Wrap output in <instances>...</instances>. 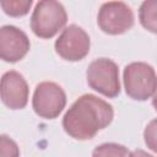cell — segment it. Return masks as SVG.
I'll return each instance as SVG.
<instances>
[{"mask_svg": "<svg viewBox=\"0 0 157 157\" xmlns=\"http://www.w3.org/2000/svg\"><path fill=\"white\" fill-rule=\"evenodd\" d=\"M113 118L114 109L108 102L86 93L78 97L66 110L63 128L75 140H91L99 130L105 129Z\"/></svg>", "mask_w": 157, "mask_h": 157, "instance_id": "obj_1", "label": "cell"}, {"mask_svg": "<svg viewBox=\"0 0 157 157\" xmlns=\"http://www.w3.org/2000/svg\"><path fill=\"white\" fill-rule=\"evenodd\" d=\"M67 22V13L61 2L55 0H42L36 4L31 16L32 32L42 38H53Z\"/></svg>", "mask_w": 157, "mask_h": 157, "instance_id": "obj_2", "label": "cell"}, {"mask_svg": "<svg viewBox=\"0 0 157 157\" xmlns=\"http://www.w3.org/2000/svg\"><path fill=\"white\" fill-rule=\"evenodd\" d=\"M126 94L135 101H146L157 91V75L147 63L134 61L125 66L123 72Z\"/></svg>", "mask_w": 157, "mask_h": 157, "instance_id": "obj_3", "label": "cell"}, {"mask_svg": "<svg viewBox=\"0 0 157 157\" xmlns=\"http://www.w3.org/2000/svg\"><path fill=\"white\" fill-rule=\"evenodd\" d=\"M86 77L88 86L96 92L108 98H115L119 96V67L112 59L98 58L93 60L86 70Z\"/></svg>", "mask_w": 157, "mask_h": 157, "instance_id": "obj_4", "label": "cell"}, {"mask_svg": "<svg viewBox=\"0 0 157 157\" xmlns=\"http://www.w3.org/2000/svg\"><path fill=\"white\" fill-rule=\"evenodd\" d=\"M66 105V93L61 86L44 81L36 86L32 107L37 115L44 119H55Z\"/></svg>", "mask_w": 157, "mask_h": 157, "instance_id": "obj_5", "label": "cell"}, {"mask_svg": "<svg viewBox=\"0 0 157 157\" xmlns=\"http://www.w3.org/2000/svg\"><path fill=\"white\" fill-rule=\"evenodd\" d=\"M97 23L102 32L118 36L128 32L135 23V17L131 7L123 1H108L102 4Z\"/></svg>", "mask_w": 157, "mask_h": 157, "instance_id": "obj_6", "label": "cell"}, {"mask_svg": "<svg viewBox=\"0 0 157 157\" xmlns=\"http://www.w3.org/2000/svg\"><path fill=\"white\" fill-rule=\"evenodd\" d=\"M56 54L67 61L82 60L91 48L88 33L77 25H69L58 37L54 44Z\"/></svg>", "mask_w": 157, "mask_h": 157, "instance_id": "obj_7", "label": "cell"}, {"mask_svg": "<svg viewBox=\"0 0 157 157\" xmlns=\"http://www.w3.org/2000/svg\"><path fill=\"white\" fill-rule=\"evenodd\" d=\"M31 43L27 34L12 25L0 28V58L6 63H17L29 52Z\"/></svg>", "mask_w": 157, "mask_h": 157, "instance_id": "obj_8", "label": "cell"}, {"mask_svg": "<svg viewBox=\"0 0 157 157\" xmlns=\"http://www.w3.org/2000/svg\"><path fill=\"white\" fill-rule=\"evenodd\" d=\"M1 101L10 109H23L28 103L29 88L25 77L15 71H6L1 77Z\"/></svg>", "mask_w": 157, "mask_h": 157, "instance_id": "obj_9", "label": "cell"}, {"mask_svg": "<svg viewBox=\"0 0 157 157\" xmlns=\"http://www.w3.org/2000/svg\"><path fill=\"white\" fill-rule=\"evenodd\" d=\"M139 20L145 29L157 34V0H146L140 5Z\"/></svg>", "mask_w": 157, "mask_h": 157, "instance_id": "obj_10", "label": "cell"}, {"mask_svg": "<svg viewBox=\"0 0 157 157\" xmlns=\"http://www.w3.org/2000/svg\"><path fill=\"white\" fill-rule=\"evenodd\" d=\"M32 0H2L0 2L4 12L11 17H22L28 13Z\"/></svg>", "mask_w": 157, "mask_h": 157, "instance_id": "obj_11", "label": "cell"}, {"mask_svg": "<svg viewBox=\"0 0 157 157\" xmlns=\"http://www.w3.org/2000/svg\"><path fill=\"white\" fill-rule=\"evenodd\" d=\"M129 151L124 145L115 142H105L94 147L92 157H128Z\"/></svg>", "mask_w": 157, "mask_h": 157, "instance_id": "obj_12", "label": "cell"}, {"mask_svg": "<svg viewBox=\"0 0 157 157\" xmlns=\"http://www.w3.org/2000/svg\"><path fill=\"white\" fill-rule=\"evenodd\" d=\"M20 148L17 144L7 135L0 136V157H18Z\"/></svg>", "mask_w": 157, "mask_h": 157, "instance_id": "obj_13", "label": "cell"}, {"mask_svg": "<svg viewBox=\"0 0 157 157\" xmlns=\"http://www.w3.org/2000/svg\"><path fill=\"white\" fill-rule=\"evenodd\" d=\"M144 140L147 146L153 152H157V119H152L144 130Z\"/></svg>", "mask_w": 157, "mask_h": 157, "instance_id": "obj_14", "label": "cell"}, {"mask_svg": "<svg viewBox=\"0 0 157 157\" xmlns=\"http://www.w3.org/2000/svg\"><path fill=\"white\" fill-rule=\"evenodd\" d=\"M128 157H153V156L147 153L146 151H144L141 148H137V150H134L132 152H130Z\"/></svg>", "mask_w": 157, "mask_h": 157, "instance_id": "obj_15", "label": "cell"}, {"mask_svg": "<svg viewBox=\"0 0 157 157\" xmlns=\"http://www.w3.org/2000/svg\"><path fill=\"white\" fill-rule=\"evenodd\" d=\"M152 105H153V108L157 110V91H156V93H155V96H153V98H152Z\"/></svg>", "mask_w": 157, "mask_h": 157, "instance_id": "obj_16", "label": "cell"}]
</instances>
